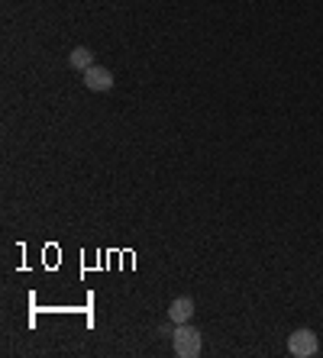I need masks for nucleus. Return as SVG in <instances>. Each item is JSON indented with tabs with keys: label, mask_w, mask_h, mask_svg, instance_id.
<instances>
[{
	"label": "nucleus",
	"mask_w": 323,
	"mask_h": 358,
	"mask_svg": "<svg viewBox=\"0 0 323 358\" xmlns=\"http://www.w3.org/2000/svg\"><path fill=\"white\" fill-rule=\"evenodd\" d=\"M85 74V87L87 91H94V94H107V91H113V71L110 68H104V65H91Z\"/></svg>",
	"instance_id": "obj_3"
},
{
	"label": "nucleus",
	"mask_w": 323,
	"mask_h": 358,
	"mask_svg": "<svg viewBox=\"0 0 323 358\" xmlns=\"http://www.w3.org/2000/svg\"><path fill=\"white\" fill-rule=\"evenodd\" d=\"M317 348H320V342H317V336H313L311 329H298V333H291L288 352L294 358H311V355H317Z\"/></svg>",
	"instance_id": "obj_2"
},
{
	"label": "nucleus",
	"mask_w": 323,
	"mask_h": 358,
	"mask_svg": "<svg viewBox=\"0 0 323 358\" xmlns=\"http://www.w3.org/2000/svg\"><path fill=\"white\" fill-rule=\"evenodd\" d=\"M68 65H71L75 71H87V68L94 65V52H91L87 45H78V49H71V55H68Z\"/></svg>",
	"instance_id": "obj_5"
},
{
	"label": "nucleus",
	"mask_w": 323,
	"mask_h": 358,
	"mask_svg": "<svg viewBox=\"0 0 323 358\" xmlns=\"http://www.w3.org/2000/svg\"><path fill=\"white\" fill-rule=\"evenodd\" d=\"M172 346H175V355L178 358H197L201 348H204V336H201V329H194L191 323H175Z\"/></svg>",
	"instance_id": "obj_1"
},
{
	"label": "nucleus",
	"mask_w": 323,
	"mask_h": 358,
	"mask_svg": "<svg viewBox=\"0 0 323 358\" xmlns=\"http://www.w3.org/2000/svg\"><path fill=\"white\" fill-rule=\"evenodd\" d=\"M191 316H194L191 297H175L172 306H168V320H172V323H191Z\"/></svg>",
	"instance_id": "obj_4"
}]
</instances>
